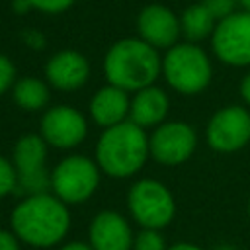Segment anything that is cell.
<instances>
[{"instance_id": "cell-12", "label": "cell", "mask_w": 250, "mask_h": 250, "mask_svg": "<svg viewBox=\"0 0 250 250\" xmlns=\"http://www.w3.org/2000/svg\"><path fill=\"white\" fill-rule=\"evenodd\" d=\"M137 31L154 49H170L182 35L180 18L164 4H146L137 16Z\"/></svg>"}, {"instance_id": "cell-26", "label": "cell", "mask_w": 250, "mask_h": 250, "mask_svg": "<svg viewBox=\"0 0 250 250\" xmlns=\"http://www.w3.org/2000/svg\"><path fill=\"white\" fill-rule=\"evenodd\" d=\"M59 250H94L88 242H82V240H72V242H66L62 244Z\"/></svg>"}, {"instance_id": "cell-14", "label": "cell", "mask_w": 250, "mask_h": 250, "mask_svg": "<svg viewBox=\"0 0 250 250\" xmlns=\"http://www.w3.org/2000/svg\"><path fill=\"white\" fill-rule=\"evenodd\" d=\"M47 84L61 92L80 90L90 78L88 59L74 49H62L55 53L45 64Z\"/></svg>"}, {"instance_id": "cell-9", "label": "cell", "mask_w": 250, "mask_h": 250, "mask_svg": "<svg viewBox=\"0 0 250 250\" xmlns=\"http://www.w3.org/2000/svg\"><path fill=\"white\" fill-rule=\"evenodd\" d=\"M197 146V135L186 121H164L148 137L150 158L164 166H178L191 158Z\"/></svg>"}, {"instance_id": "cell-23", "label": "cell", "mask_w": 250, "mask_h": 250, "mask_svg": "<svg viewBox=\"0 0 250 250\" xmlns=\"http://www.w3.org/2000/svg\"><path fill=\"white\" fill-rule=\"evenodd\" d=\"M16 66L12 62L10 57H6L4 53H0V96H4L8 90H12L14 82H16Z\"/></svg>"}, {"instance_id": "cell-29", "label": "cell", "mask_w": 250, "mask_h": 250, "mask_svg": "<svg viewBox=\"0 0 250 250\" xmlns=\"http://www.w3.org/2000/svg\"><path fill=\"white\" fill-rule=\"evenodd\" d=\"M238 6H242V10L250 12V0H238Z\"/></svg>"}, {"instance_id": "cell-16", "label": "cell", "mask_w": 250, "mask_h": 250, "mask_svg": "<svg viewBox=\"0 0 250 250\" xmlns=\"http://www.w3.org/2000/svg\"><path fill=\"white\" fill-rule=\"evenodd\" d=\"M168 109H170L168 94L162 88L152 84L133 94L131 107H129V121L143 127L145 131L148 127L154 129L160 123H164Z\"/></svg>"}, {"instance_id": "cell-20", "label": "cell", "mask_w": 250, "mask_h": 250, "mask_svg": "<svg viewBox=\"0 0 250 250\" xmlns=\"http://www.w3.org/2000/svg\"><path fill=\"white\" fill-rule=\"evenodd\" d=\"M18 189V176L12 160L0 154V199Z\"/></svg>"}, {"instance_id": "cell-19", "label": "cell", "mask_w": 250, "mask_h": 250, "mask_svg": "<svg viewBox=\"0 0 250 250\" xmlns=\"http://www.w3.org/2000/svg\"><path fill=\"white\" fill-rule=\"evenodd\" d=\"M133 250H168L164 236L156 229H143L135 234Z\"/></svg>"}, {"instance_id": "cell-5", "label": "cell", "mask_w": 250, "mask_h": 250, "mask_svg": "<svg viewBox=\"0 0 250 250\" xmlns=\"http://www.w3.org/2000/svg\"><path fill=\"white\" fill-rule=\"evenodd\" d=\"M102 170L96 160L82 154L64 156L51 170V193L66 205H78L90 199L100 186Z\"/></svg>"}, {"instance_id": "cell-6", "label": "cell", "mask_w": 250, "mask_h": 250, "mask_svg": "<svg viewBox=\"0 0 250 250\" xmlns=\"http://www.w3.org/2000/svg\"><path fill=\"white\" fill-rule=\"evenodd\" d=\"M127 207L131 217L143 229H164L176 215V201L172 191L154 178L137 180L127 193Z\"/></svg>"}, {"instance_id": "cell-4", "label": "cell", "mask_w": 250, "mask_h": 250, "mask_svg": "<svg viewBox=\"0 0 250 250\" xmlns=\"http://www.w3.org/2000/svg\"><path fill=\"white\" fill-rule=\"evenodd\" d=\"M162 74L172 90L184 96L203 92L211 78L213 66L209 55L197 43H176L162 57Z\"/></svg>"}, {"instance_id": "cell-15", "label": "cell", "mask_w": 250, "mask_h": 250, "mask_svg": "<svg viewBox=\"0 0 250 250\" xmlns=\"http://www.w3.org/2000/svg\"><path fill=\"white\" fill-rule=\"evenodd\" d=\"M129 107H131L129 92L113 84H107L94 92L90 100V117L96 125H100L102 129H107L127 121Z\"/></svg>"}, {"instance_id": "cell-1", "label": "cell", "mask_w": 250, "mask_h": 250, "mask_svg": "<svg viewBox=\"0 0 250 250\" xmlns=\"http://www.w3.org/2000/svg\"><path fill=\"white\" fill-rule=\"evenodd\" d=\"M10 230L27 246L51 248L70 230V211L55 193L25 195L10 215Z\"/></svg>"}, {"instance_id": "cell-8", "label": "cell", "mask_w": 250, "mask_h": 250, "mask_svg": "<svg viewBox=\"0 0 250 250\" xmlns=\"http://www.w3.org/2000/svg\"><path fill=\"white\" fill-rule=\"evenodd\" d=\"M215 57L229 66H250V12L236 10L217 21L211 35Z\"/></svg>"}, {"instance_id": "cell-24", "label": "cell", "mask_w": 250, "mask_h": 250, "mask_svg": "<svg viewBox=\"0 0 250 250\" xmlns=\"http://www.w3.org/2000/svg\"><path fill=\"white\" fill-rule=\"evenodd\" d=\"M20 244L21 240L12 230L0 229V250H20Z\"/></svg>"}, {"instance_id": "cell-31", "label": "cell", "mask_w": 250, "mask_h": 250, "mask_svg": "<svg viewBox=\"0 0 250 250\" xmlns=\"http://www.w3.org/2000/svg\"><path fill=\"white\" fill-rule=\"evenodd\" d=\"M248 217H250V201H248Z\"/></svg>"}, {"instance_id": "cell-3", "label": "cell", "mask_w": 250, "mask_h": 250, "mask_svg": "<svg viewBox=\"0 0 250 250\" xmlns=\"http://www.w3.org/2000/svg\"><path fill=\"white\" fill-rule=\"evenodd\" d=\"M94 156L102 174L119 180L131 178L150 156L148 135L143 127L127 119L102 131L94 148Z\"/></svg>"}, {"instance_id": "cell-13", "label": "cell", "mask_w": 250, "mask_h": 250, "mask_svg": "<svg viewBox=\"0 0 250 250\" xmlns=\"http://www.w3.org/2000/svg\"><path fill=\"white\" fill-rule=\"evenodd\" d=\"M133 240L129 221L117 211H100L90 221L88 244L94 250H133Z\"/></svg>"}, {"instance_id": "cell-2", "label": "cell", "mask_w": 250, "mask_h": 250, "mask_svg": "<svg viewBox=\"0 0 250 250\" xmlns=\"http://www.w3.org/2000/svg\"><path fill=\"white\" fill-rule=\"evenodd\" d=\"M104 74L107 84L135 94L152 86L162 74V57L158 49L141 37H123L107 49L104 57Z\"/></svg>"}, {"instance_id": "cell-17", "label": "cell", "mask_w": 250, "mask_h": 250, "mask_svg": "<svg viewBox=\"0 0 250 250\" xmlns=\"http://www.w3.org/2000/svg\"><path fill=\"white\" fill-rule=\"evenodd\" d=\"M12 98L20 109L39 111V109L47 107V104L51 100V90L45 80H39L35 76H23L14 82Z\"/></svg>"}, {"instance_id": "cell-21", "label": "cell", "mask_w": 250, "mask_h": 250, "mask_svg": "<svg viewBox=\"0 0 250 250\" xmlns=\"http://www.w3.org/2000/svg\"><path fill=\"white\" fill-rule=\"evenodd\" d=\"M31 10H39L43 14H62L66 10H70L74 6L76 0H27Z\"/></svg>"}, {"instance_id": "cell-11", "label": "cell", "mask_w": 250, "mask_h": 250, "mask_svg": "<svg viewBox=\"0 0 250 250\" xmlns=\"http://www.w3.org/2000/svg\"><path fill=\"white\" fill-rule=\"evenodd\" d=\"M86 117L72 105H53L41 117L39 135L49 146L61 150L74 148L86 139Z\"/></svg>"}, {"instance_id": "cell-10", "label": "cell", "mask_w": 250, "mask_h": 250, "mask_svg": "<svg viewBox=\"0 0 250 250\" xmlns=\"http://www.w3.org/2000/svg\"><path fill=\"white\" fill-rule=\"evenodd\" d=\"M205 141L217 152H236L250 143V111L242 105L217 109L205 127Z\"/></svg>"}, {"instance_id": "cell-30", "label": "cell", "mask_w": 250, "mask_h": 250, "mask_svg": "<svg viewBox=\"0 0 250 250\" xmlns=\"http://www.w3.org/2000/svg\"><path fill=\"white\" fill-rule=\"evenodd\" d=\"M215 250H234V246H229V244H223V246H217Z\"/></svg>"}, {"instance_id": "cell-7", "label": "cell", "mask_w": 250, "mask_h": 250, "mask_svg": "<svg viewBox=\"0 0 250 250\" xmlns=\"http://www.w3.org/2000/svg\"><path fill=\"white\" fill-rule=\"evenodd\" d=\"M47 143L39 133L21 135L12 150L18 189L25 195L51 191V170L47 168Z\"/></svg>"}, {"instance_id": "cell-28", "label": "cell", "mask_w": 250, "mask_h": 250, "mask_svg": "<svg viewBox=\"0 0 250 250\" xmlns=\"http://www.w3.org/2000/svg\"><path fill=\"white\" fill-rule=\"evenodd\" d=\"M168 250H203V248L193 242H176V244L168 246Z\"/></svg>"}, {"instance_id": "cell-27", "label": "cell", "mask_w": 250, "mask_h": 250, "mask_svg": "<svg viewBox=\"0 0 250 250\" xmlns=\"http://www.w3.org/2000/svg\"><path fill=\"white\" fill-rule=\"evenodd\" d=\"M240 96H242V100L250 105V72L242 78V82H240Z\"/></svg>"}, {"instance_id": "cell-22", "label": "cell", "mask_w": 250, "mask_h": 250, "mask_svg": "<svg viewBox=\"0 0 250 250\" xmlns=\"http://www.w3.org/2000/svg\"><path fill=\"white\" fill-rule=\"evenodd\" d=\"M201 4L211 12V16L217 21L234 14L236 8H238V0H201Z\"/></svg>"}, {"instance_id": "cell-18", "label": "cell", "mask_w": 250, "mask_h": 250, "mask_svg": "<svg viewBox=\"0 0 250 250\" xmlns=\"http://www.w3.org/2000/svg\"><path fill=\"white\" fill-rule=\"evenodd\" d=\"M215 25H217V20L211 16V12L201 2L188 6L180 16L182 35L189 43H199V41L211 37L215 31Z\"/></svg>"}, {"instance_id": "cell-25", "label": "cell", "mask_w": 250, "mask_h": 250, "mask_svg": "<svg viewBox=\"0 0 250 250\" xmlns=\"http://www.w3.org/2000/svg\"><path fill=\"white\" fill-rule=\"evenodd\" d=\"M23 37H25V43H27L29 47H33V49H43V45H45L43 35L37 33V31H29V33H25Z\"/></svg>"}]
</instances>
